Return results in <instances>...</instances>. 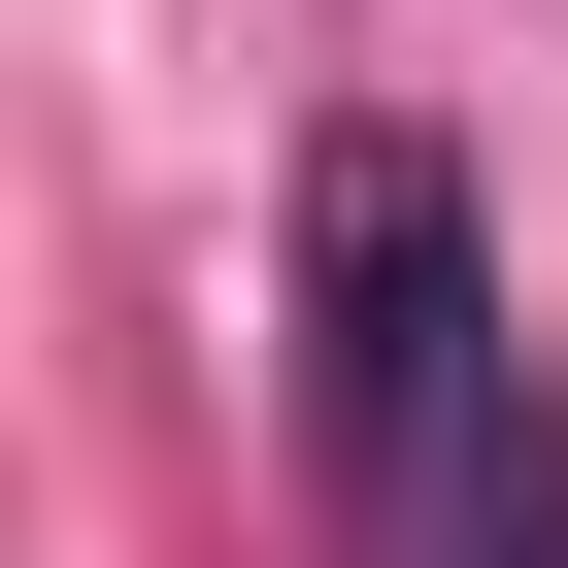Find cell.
I'll list each match as a JSON object with an SVG mask.
<instances>
[{
	"label": "cell",
	"instance_id": "cell-1",
	"mask_svg": "<svg viewBox=\"0 0 568 568\" xmlns=\"http://www.w3.org/2000/svg\"><path fill=\"white\" fill-rule=\"evenodd\" d=\"M302 435H335V501H368V535L501 435V302H468L435 134H335V168H302Z\"/></svg>",
	"mask_w": 568,
	"mask_h": 568
}]
</instances>
